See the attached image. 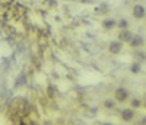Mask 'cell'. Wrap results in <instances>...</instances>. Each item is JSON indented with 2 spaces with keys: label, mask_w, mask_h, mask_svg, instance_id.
Listing matches in <instances>:
<instances>
[{
  "label": "cell",
  "mask_w": 146,
  "mask_h": 125,
  "mask_svg": "<svg viewBox=\"0 0 146 125\" xmlns=\"http://www.w3.org/2000/svg\"><path fill=\"white\" fill-rule=\"evenodd\" d=\"M129 97H130V92L126 89L124 86H120V87H117V89L114 90V99H115V102L124 103V102L129 101Z\"/></svg>",
  "instance_id": "1"
},
{
  "label": "cell",
  "mask_w": 146,
  "mask_h": 125,
  "mask_svg": "<svg viewBox=\"0 0 146 125\" xmlns=\"http://www.w3.org/2000/svg\"><path fill=\"white\" fill-rule=\"evenodd\" d=\"M135 116H136V111H135V109H131L130 106H129V108H123V109H121V112H120V118H121V121H123V122H127V124L133 122Z\"/></svg>",
  "instance_id": "2"
},
{
  "label": "cell",
  "mask_w": 146,
  "mask_h": 125,
  "mask_svg": "<svg viewBox=\"0 0 146 125\" xmlns=\"http://www.w3.org/2000/svg\"><path fill=\"white\" fill-rule=\"evenodd\" d=\"M121 49H123V42H120V41H113L108 45V51L111 54H120Z\"/></svg>",
  "instance_id": "3"
},
{
  "label": "cell",
  "mask_w": 146,
  "mask_h": 125,
  "mask_svg": "<svg viewBox=\"0 0 146 125\" xmlns=\"http://www.w3.org/2000/svg\"><path fill=\"white\" fill-rule=\"evenodd\" d=\"M133 16H135L136 19H143L146 18V10L142 5H135V7H133Z\"/></svg>",
  "instance_id": "4"
},
{
  "label": "cell",
  "mask_w": 146,
  "mask_h": 125,
  "mask_svg": "<svg viewBox=\"0 0 146 125\" xmlns=\"http://www.w3.org/2000/svg\"><path fill=\"white\" fill-rule=\"evenodd\" d=\"M133 32H130L129 29H124V31H120V34H118V41L120 42H130L131 41V38H133Z\"/></svg>",
  "instance_id": "5"
},
{
  "label": "cell",
  "mask_w": 146,
  "mask_h": 125,
  "mask_svg": "<svg viewBox=\"0 0 146 125\" xmlns=\"http://www.w3.org/2000/svg\"><path fill=\"white\" fill-rule=\"evenodd\" d=\"M129 44H130L131 48H140V47H143L145 39H143V36H140V35H133V38H131V41Z\"/></svg>",
  "instance_id": "6"
},
{
  "label": "cell",
  "mask_w": 146,
  "mask_h": 125,
  "mask_svg": "<svg viewBox=\"0 0 146 125\" xmlns=\"http://www.w3.org/2000/svg\"><path fill=\"white\" fill-rule=\"evenodd\" d=\"M117 26V22L114 20V19H105L104 22H102V28L104 29H113V28H115Z\"/></svg>",
  "instance_id": "7"
},
{
  "label": "cell",
  "mask_w": 146,
  "mask_h": 125,
  "mask_svg": "<svg viewBox=\"0 0 146 125\" xmlns=\"http://www.w3.org/2000/svg\"><path fill=\"white\" fill-rule=\"evenodd\" d=\"M140 70H142V66H140L139 61H135V63L130 66V73H131V74H137V73H140Z\"/></svg>",
  "instance_id": "8"
},
{
  "label": "cell",
  "mask_w": 146,
  "mask_h": 125,
  "mask_svg": "<svg viewBox=\"0 0 146 125\" xmlns=\"http://www.w3.org/2000/svg\"><path fill=\"white\" fill-rule=\"evenodd\" d=\"M117 28H120V31H124V29H129V20L127 19H120L117 20Z\"/></svg>",
  "instance_id": "9"
},
{
  "label": "cell",
  "mask_w": 146,
  "mask_h": 125,
  "mask_svg": "<svg viewBox=\"0 0 146 125\" xmlns=\"http://www.w3.org/2000/svg\"><path fill=\"white\" fill-rule=\"evenodd\" d=\"M142 106V101L140 99H137V97H131L130 99V108L131 109H139Z\"/></svg>",
  "instance_id": "10"
},
{
  "label": "cell",
  "mask_w": 146,
  "mask_h": 125,
  "mask_svg": "<svg viewBox=\"0 0 146 125\" xmlns=\"http://www.w3.org/2000/svg\"><path fill=\"white\" fill-rule=\"evenodd\" d=\"M104 106H105V109H114L115 99H105V101H104Z\"/></svg>",
  "instance_id": "11"
},
{
  "label": "cell",
  "mask_w": 146,
  "mask_h": 125,
  "mask_svg": "<svg viewBox=\"0 0 146 125\" xmlns=\"http://www.w3.org/2000/svg\"><path fill=\"white\" fill-rule=\"evenodd\" d=\"M139 125H146V116H143V118H142V121L139 122Z\"/></svg>",
  "instance_id": "12"
},
{
  "label": "cell",
  "mask_w": 146,
  "mask_h": 125,
  "mask_svg": "<svg viewBox=\"0 0 146 125\" xmlns=\"http://www.w3.org/2000/svg\"><path fill=\"white\" fill-rule=\"evenodd\" d=\"M102 125H113V124H111V122H104Z\"/></svg>",
  "instance_id": "13"
},
{
  "label": "cell",
  "mask_w": 146,
  "mask_h": 125,
  "mask_svg": "<svg viewBox=\"0 0 146 125\" xmlns=\"http://www.w3.org/2000/svg\"><path fill=\"white\" fill-rule=\"evenodd\" d=\"M145 108H146V101H145Z\"/></svg>",
  "instance_id": "14"
}]
</instances>
